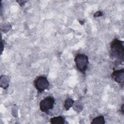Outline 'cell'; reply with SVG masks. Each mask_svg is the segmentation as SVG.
Here are the masks:
<instances>
[{
    "mask_svg": "<svg viewBox=\"0 0 124 124\" xmlns=\"http://www.w3.org/2000/svg\"><path fill=\"white\" fill-rule=\"evenodd\" d=\"M9 79L7 76L5 75L1 76L0 78V87L4 89H6L9 86Z\"/></svg>",
    "mask_w": 124,
    "mask_h": 124,
    "instance_id": "obj_6",
    "label": "cell"
},
{
    "mask_svg": "<svg viewBox=\"0 0 124 124\" xmlns=\"http://www.w3.org/2000/svg\"><path fill=\"white\" fill-rule=\"evenodd\" d=\"M74 61L77 68L80 72L85 73L89 64L88 56L85 54L78 53L75 56Z\"/></svg>",
    "mask_w": 124,
    "mask_h": 124,
    "instance_id": "obj_2",
    "label": "cell"
},
{
    "mask_svg": "<svg viewBox=\"0 0 124 124\" xmlns=\"http://www.w3.org/2000/svg\"><path fill=\"white\" fill-rule=\"evenodd\" d=\"M34 84L35 88L39 93L47 89L49 85L47 78L43 76L37 77L34 81Z\"/></svg>",
    "mask_w": 124,
    "mask_h": 124,
    "instance_id": "obj_3",
    "label": "cell"
},
{
    "mask_svg": "<svg viewBox=\"0 0 124 124\" xmlns=\"http://www.w3.org/2000/svg\"><path fill=\"white\" fill-rule=\"evenodd\" d=\"M124 42L117 38L114 39L110 44V55L112 59L119 62L124 61Z\"/></svg>",
    "mask_w": 124,
    "mask_h": 124,
    "instance_id": "obj_1",
    "label": "cell"
},
{
    "mask_svg": "<svg viewBox=\"0 0 124 124\" xmlns=\"http://www.w3.org/2000/svg\"><path fill=\"white\" fill-rule=\"evenodd\" d=\"M74 102L75 101L73 99L69 98L66 99V100L65 101V103H64V107H65V109L66 110H69V108L73 106Z\"/></svg>",
    "mask_w": 124,
    "mask_h": 124,
    "instance_id": "obj_10",
    "label": "cell"
},
{
    "mask_svg": "<svg viewBox=\"0 0 124 124\" xmlns=\"http://www.w3.org/2000/svg\"><path fill=\"white\" fill-rule=\"evenodd\" d=\"M1 53L3 51V43H2V41L1 40Z\"/></svg>",
    "mask_w": 124,
    "mask_h": 124,
    "instance_id": "obj_13",
    "label": "cell"
},
{
    "mask_svg": "<svg viewBox=\"0 0 124 124\" xmlns=\"http://www.w3.org/2000/svg\"><path fill=\"white\" fill-rule=\"evenodd\" d=\"M112 78L115 82L118 83H123L124 81V69L115 70L111 74Z\"/></svg>",
    "mask_w": 124,
    "mask_h": 124,
    "instance_id": "obj_5",
    "label": "cell"
},
{
    "mask_svg": "<svg viewBox=\"0 0 124 124\" xmlns=\"http://www.w3.org/2000/svg\"><path fill=\"white\" fill-rule=\"evenodd\" d=\"M105 123V121L104 117L102 115L95 117L92 120V122H91V124H104Z\"/></svg>",
    "mask_w": 124,
    "mask_h": 124,
    "instance_id": "obj_9",
    "label": "cell"
},
{
    "mask_svg": "<svg viewBox=\"0 0 124 124\" xmlns=\"http://www.w3.org/2000/svg\"><path fill=\"white\" fill-rule=\"evenodd\" d=\"M54 103V98L51 96H47L42 100L40 102V109L42 112H48L49 110L52 109L53 108Z\"/></svg>",
    "mask_w": 124,
    "mask_h": 124,
    "instance_id": "obj_4",
    "label": "cell"
},
{
    "mask_svg": "<svg viewBox=\"0 0 124 124\" xmlns=\"http://www.w3.org/2000/svg\"><path fill=\"white\" fill-rule=\"evenodd\" d=\"M103 16V13L101 11H97V12H96L93 15V16L94 17H99V16Z\"/></svg>",
    "mask_w": 124,
    "mask_h": 124,
    "instance_id": "obj_11",
    "label": "cell"
},
{
    "mask_svg": "<svg viewBox=\"0 0 124 124\" xmlns=\"http://www.w3.org/2000/svg\"><path fill=\"white\" fill-rule=\"evenodd\" d=\"M17 2L19 3V4L21 6H23L24 5L25 3L26 2V1H23V0H19V1H17Z\"/></svg>",
    "mask_w": 124,
    "mask_h": 124,
    "instance_id": "obj_12",
    "label": "cell"
},
{
    "mask_svg": "<svg viewBox=\"0 0 124 124\" xmlns=\"http://www.w3.org/2000/svg\"><path fill=\"white\" fill-rule=\"evenodd\" d=\"M122 113H123V105H122Z\"/></svg>",
    "mask_w": 124,
    "mask_h": 124,
    "instance_id": "obj_14",
    "label": "cell"
},
{
    "mask_svg": "<svg viewBox=\"0 0 124 124\" xmlns=\"http://www.w3.org/2000/svg\"><path fill=\"white\" fill-rule=\"evenodd\" d=\"M50 122L52 124H64V119L62 116L54 117L50 119Z\"/></svg>",
    "mask_w": 124,
    "mask_h": 124,
    "instance_id": "obj_7",
    "label": "cell"
},
{
    "mask_svg": "<svg viewBox=\"0 0 124 124\" xmlns=\"http://www.w3.org/2000/svg\"><path fill=\"white\" fill-rule=\"evenodd\" d=\"M73 109L77 112H80L83 108V105L81 102L78 100H77L74 102L73 105Z\"/></svg>",
    "mask_w": 124,
    "mask_h": 124,
    "instance_id": "obj_8",
    "label": "cell"
}]
</instances>
